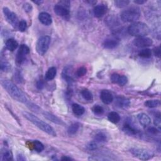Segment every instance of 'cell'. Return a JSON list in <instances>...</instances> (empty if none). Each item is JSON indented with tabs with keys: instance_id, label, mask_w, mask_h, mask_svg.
I'll use <instances>...</instances> for the list:
<instances>
[{
	"instance_id": "cell-20",
	"label": "cell",
	"mask_w": 161,
	"mask_h": 161,
	"mask_svg": "<svg viewBox=\"0 0 161 161\" xmlns=\"http://www.w3.org/2000/svg\"><path fill=\"white\" fill-rule=\"evenodd\" d=\"M5 46H6V49H8L10 51L13 52L18 47V43L17 42V40H15L14 39L9 38L6 41Z\"/></svg>"
},
{
	"instance_id": "cell-26",
	"label": "cell",
	"mask_w": 161,
	"mask_h": 161,
	"mask_svg": "<svg viewBox=\"0 0 161 161\" xmlns=\"http://www.w3.org/2000/svg\"><path fill=\"white\" fill-rule=\"evenodd\" d=\"M80 128V123H75L72 124L68 128L67 132L70 135L76 134Z\"/></svg>"
},
{
	"instance_id": "cell-4",
	"label": "cell",
	"mask_w": 161,
	"mask_h": 161,
	"mask_svg": "<svg viewBox=\"0 0 161 161\" xmlns=\"http://www.w3.org/2000/svg\"><path fill=\"white\" fill-rule=\"evenodd\" d=\"M140 17V11L137 7L129 8L123 10L121 14L120 17L125 22H134L139 19Z\"/></svg>"
},
{
	"instance_id": "cell-42",
	"label": "cell",
	"mask_w": 161,
	"mask_h": 161,
	"mask_svg": "<svg viewBox=\"0 0 161 161\" xmlns=\"http://www.w3.org/2000/svg\"><path fill=\"white\" fill-rule=\"evenodd\" d=\"M17 160H26V158L23 155L20 154L17 156Z\"/></svg>"
},
{
	"instance_id": "cell-29",
	"label": "cell",
	"mask_w": 161,
	"mask_h": 161,
	"mask_svg": "<svg viewBox=\"0 0 161 161\" xmlns=\"http://www.w3.org/2000/svg\"><path fill=\"white\" fill-rule=\"evenodd\" d=\"M33 147L35 151H36L38 152H40L43 151L44 149V146L39 141L35 140L33 142Z\"/></svg>"
},
{
	"instance_id": "cell-5",
	"label": "cell",
	"mask_w": 161,
	"mask_h": 161,
	"mask_svg": "<svg viewBox=\"0 0 161 161\" xmlns=\"http://www.w3.org/2000/svg\"><path fill=\"white\" fill-rule=\"evenodd\" d=\"M69 5V2H60L55 5L54 8V11L58 17H61L65 20H69L70 18Z\"/></svg>"
},
{
	"instance_id": "cell-30",
	"label": "cell",
	"mask_w": 161,
	"mask_h": 161,
	"mask_svg": "<svg viewBox=\"0 0 161 161\" xmlns=\"http://www.w3.org/2000/svg\"><path fill=\"white\" fill-rule=\"evenodd\" d=\"M129 3L130 2L128 1V0H117V1L115 2V6L120 8H122L127 6V5H128Z\"/></svg>"
},
{
	"instance_id": "cell-41",
	"label": "cell",
	"mask_w": 161,
	"mask_h": 161,
	"mask_svg": "<svg viewBox=\"0 0 161 161\" xmlns=\"http://www.w3.org/2000/svg\"><path fill=\"white\" fill-rule=\"evenodd\" d=\"M154 54L155 56H157L159 57H160V47H157L156 48L154 49Z\"/></svg>"
},
{
	"instance_id": "cell-31",
	"label": "cell",
	"mask_w": 161,
	"mask_h": 161,
	"mask_svg": "<svg viewBox=\"0 0 161 161\" xmlns=\"http://www.w3.org/2000/svg\"><path fill=\"white\" fill-rule=\"evenodd\" d=\"M13 154L10 151L5 150L2 154V160H12Z\"/></svg>"
},
{
	"instance_id": "cell-16",
	"label": "cell",
	"mask_w": 161,
	"mask_h": 161,
	"mask_svg": "<svg viewBox=\"0 0 161 161\" xmlns=\"http://www.w3.org/2000/svg\"><path fill=\"white\" fill-rule=\"evenodd\" d=\"M137 119L140 124L144 127H148L151 123V120L150 117L147 115H146L143 113H139L137 115Z\"/></svg>"
},
{
	"instance_id": "cell-24",
	"label": "cell",
	"mask_w": 161,
	"mask_h": 161,
	"mask_svg": "<svg viewBox=\"0 0 161 161\" xmlns=\"http://www.w3.org/2000/svg\"><path fill=\"white\" fill-rule=\"evenodd\" d=\"M107 140V135H106L105 133L103 132V131H99V132L97 133L95 137V141L98 143L105 142Z\"/></svg>"
},
{
	"instance_id": "cell-32",
	"label": "cell",
	"mask_w": 161,
	"mask_h": 161,
	"mask_svg": "<svg viewBox=\"0 0 161 161\" xmlns=\"http://www.w3.org/2000/svg\"><path fill=\"white\" fill-rule=\"evenodd\" d=\"M93 113L96 115H102L103 113H104V109L103 108L99 106V105H95L93 107V109H92Z\"/></svg>"
},
{
	"instance_id": "cell-27",
	"label": "cell",
	"mask_w": 161,
	"mask_h": 161,
	"mask_svg": "<svg viewBox=\"0 0 161 161\" xmlns=\"http://www.w3.org/2000/svg\"><path fill=\"white\" fill-rule=\"evenodd\" d=\"M81 95L83 97V98L87 101H92L93 99V96L91 92L87 89L82 90Z\"/></svg>"
},
{
	"instance_id": "cell-18",
	"label": "cell",
	"mask_w": 161,
	"mask_h": 161,
	"mask_svg": "<svg viewBox=\"0 0 161 161\" xmlns=\"http://www.w3.org/2000/svg\"><path fill=\"white\" fill-rule=\"evenodd\" d=\"M130 100L123 97H118L116 99L115 105L121 108H127L130 105Z\"/></svg>"
},
{
	"instance_id": "cell-40",
	"label": "cell",
	"mask_w": 161,
	"mask_h": 161,
	"mask_svg": "<svg viewBox=\"0 0 161 161\" xmlns=\"http://www.w3.org/2000/svg\"><path fill=\"white\" fill-rule=\"evenodd\" d=\"M43 87H44V83L42 80L38 81L37 83V87L38 90H42Z\"/></svg>"
},
{
	"instance_id": "cell-43",
	"label": "cell",
	"mask_w": 161,
	"mask_h": 161,
	"mask_svg": "<svg viewBox=\"0 0 161 161\" xmlns=\"http://www.w3.org/2000/svg\"><path fill=\"white\" fill-rule=\"evenodd\" d=\"M145 2H146V1H144V0H136V1H134V3H135L136 4H139V5L143 4Z\"/></svg>"
},
{
	"instance_id": "cell-35",
	"label": "cell",
	"mask_w": 161,
	"mask_h": 161,
	"mask_svg": "<svg viewBox=\"0 0 161 161\" xmlns=\"http://www.w3.org/2000/svg\"><path fill=\"white\" fill-rule=\"evenodd\" d=\"M18 28L19 29V30L22 32H23L25 31H26V28H27V25H26V22L25 20H22L19 22Z\"/></svg>"
},
{
	"instance_id": "cell-9",
	"label": "cell",
	"mask_w": 161,
	"mask_h": 161,
	"mask_svg": "<svg viewBox=\"0 0 161 161\" xmlns=\"http://www.w3.org/2000/svg\"><path fill=\"white\" fill-rule=\"evenodd\" d=\"M30 53V49L25 44L20 46L17 56V62L19 64H22L26 59V55Z\"/></svg>"
},
{
	"instance_id": "cell-3",
	"label": "cell",
	"mask_w": 161,
	"mask_h": 161,
	"mask_svg": "<svg viewBox=\"0 0 161 161\" xmlns=\"http://www.w3.org/2000/svg\"><path fill=\"white\" fill-rule=\"evenodd\" d=\"M128 32L131 36L142 37L147 35L149 34L150 28L145 23L137 22L131 24L128 26Z\"/></svg>"
},
{
	"instance_id": "cell-2",
	"label": "cell",
	"mask_w": 161,
	"mask_h": 161,
	"mask_svg": "<svg viewBox=\"0 0 161 161\" xmlns=\"http://www.w3.org/2000/svg\"><path fill=\"white\" fill-rule=\"evenodd\" d=\"M22 113L25 118H26L28 120L32 122L34 125H35L38 128L42 130L43 131H44V132L47 133L48 135L50 136H56V133L55 130L51 126H50V125L40 120L37 116H36L31 113H29L27 111H23Z\"/></svg>"
},
{
	"instance_id": "cell-45",
	"label": "cell",
	"mask_w": 161,
	"mask_h": 161,
	"mask_svg": "<svg viewBox=\"0 0 161 161\" xmlns=\"http://www.w3.org/2000/svg\"><path fill=\"white\" fill-rule=\"evenodd\" d=\"M34 3H36V4H37V5H40L42 3H43V2L42 1H34L33 2Z\"/></svg>"
},
{
	"instance_id": "cell-23",
	"label": "cell",
	"mask_w": 161,
	"mask_h": 161,
	"mask_svg": "<svg viewBox=\"0 0 161 161\" xmlns=\"http://www.w3.org/2000/svg\"><path fill=\"white\" fill-rule=\"evenodd\" d=\"M57 74V69L55 67H52L47 71L45 78L47 81L53 80Z\"/></svg>"
},
{
	"instance_id": "cell-11",
	"label": "cell",
	"mask_w": 161,
	"mask_h": 161,
	"mask_svg": "<svg viewBox=\"0 0 161 161\" xmlns=\"http://www.w3.org/2000/svg\"><path fill=\"white\" fill-rule=\"evenodd\" d=\"M123 131L125 133L130 135H134L139 133V130L131 122H127L123 126Z\"/></svg>"
},
{
	"instance_id": "cell-33",
	"label": "cell",
	"mask_w": 161,
	"mask_h": 161,
	"mask_svg": "<svg viewBox=\"0 0 161 161\" xmlns=\"http://www.w3.org/2000/svg\"><path fill=\"white\" fill-rule=\"evenodd\" d=\"M11 69V65L8 63V62L3 60L1 62V69L4 72H8Z\"/></svg>"
},
{
	"instance_id": "cell-13",
	"label": "cell",
	"mask_w": 161,
	"mask_h": 161,
	"mask_svg": "<svg viewBox=\"0 0 161 161\" xmlns=\"http://www.w3.org/2000/svg\"><path fill=\"white\" fill-rule=\"evenodd\" d=\"M111 80L113 83H116L121 86L125 85L128 82V79L125 76H120L118 74H113L111 76Z\"/></svg>"
},
{
	"instance_id": "cell-17",
	"label": "cell",
	"mask_w": 161,
	"mask_h": 161,
	"mask_svg": "<svg viewBox=\"0 0 161 161\" xmlns=\"http://www.w3.org/2000/svg\"><path fill=\"white\" fill-rule=\"evenodd\" d=\"M43 116H44L45 118H46L47 120L51 121L52 122L54 123H56V124H58V125H64V123L60 119H58V117H57L56 116L49 113V112H47V111H43Z\"/></svg>"
},
{
	"instance_id": "cell-25",
	"label": "cell",
	"mask_w": 161,
	"mask_h": 161,
	"mask_svg": "<svg viewBox=\"0 0 161 161\" xmlns=\"http://www.w3.org/2000/svg\"><path fill=\"white\" fill-rule=\"evenodd\" d=\"M146 107H148L150 108H154L159 107L160 105V102L158 99H152V100H147L144 103Z\"/></svg>"
},
{
	"instance_id": "cell-10",
	"label": "cell",
	"mask_w": 161,
	"mask_h": 161,
	"mask_svg": "<svg viewBox=\"0 0 161 161\" xmlns=\"http://www.w3.org/2000/svg\"><path fill=\"white\" fill-rule=\"evenodd\" d=\"M134 44L137 47H147L153 44V41L149 37H137L134 40Z\"/></svg>"
},
{
	"instance_id": "cell-37",
	"label": "cell",
	"mask_w": 161,
	"mask_h": 161,
	"mask_svg": "<svg viewBox=\"0 0 161 161\" xmlns=\"http://www.w3.org/2000/svg\"><path fill=\"white\" fill-rule=\"evenodd\" d=\"M160 116V113L158 115H156V118L154 119V123L155 126H156L159 128V130H160L161 126V120Z\"/></svg>"
},
{
	"instance_id": "cell-15",
	"label": "cell",
	"mask_w": 161,
	"mask_h": 161,
	"mask_svg": "<svg viewBox=\"0 0 161 161\" xmlns=\"http://www.w3.org/2000/svg\"><path fill=\"white\" fill-rule=\"evenodd\" d=\"M38 19L40 22L44 25H50L52 22V18L50 14L47 12H42L39 14Z\"/></svg>"
},
{
	"instance_id": "cell-6",
	"label": "cell",
	"mask_w": 161,
	"mask_h": 161,
	"mask_svg": "<svg viewBox=\"0 0 161 161\" xmlns=\"http://www.w3.org/2000/svg\"><path fill=\"white\" fill-rule=\"evenodd\" d=\"M51 41V38L48 35L42 36L37 41L36 50L40 55H43L48 50Z\"/></svg>"
},
{
	"instance_id": "cell-34",
	"label": "cell",
	"mask_w": 161,
	"mask_h": 161,
	"mask_svg": "<svg viewBox=\"0 0 161 161\" xmlns=\"http://www.w3.org/2000/svg\"><path fill=\"white\" fill-rule=\"evenodd\" d=\"M87 72V69L85 67H81L76 70V75L78 77L84 76Z\"/></svg>"
},
{
	"instance_id": "cell-36",
	"label": "cell",
	"mask_w": 161,
	"mask_h": 161,
	"mask_svg": "<svg viewBox=\"0 0 161 161\" xmlns=\"http://www.w3.org/2000/svg\"><path fill=\"white\" fill-rule=\"evenodd\" d=\"M87 147L90 151H95L98 148V143L94 140V142L89 143L87 146Z\"/></svg>"
},
{
	"instance_id": "cell-14",
	"label": "cell",
	"mask_w": 161,
	"mask_h": 161,
	"mask_svg": "<svg viewBox=\"0 0 161 161\" xmlns=\"http://www.w3.org/2000/svg\"><path fill=\"white\" fill-rule=\"evenodd\" d=\"M107 10H108L107 6L104 4H100L96 6L93 10L95 16L97 18H100L101 17H103L107 13Z\"/></svg>"
},
{
	"instance_id": "cell-28",
	"label": "cell",
	"mask_w": 161,
	"mask_h": 161,
	"mask_svg": "<svg viewBox=\"0 0 161 161\" xmlns=\"http://www.w3.org/2000/svg\"><path fill=\"white\" fill-rule=\"evenodd\" d=\"M139 55L142 58H148L152 56V51L149 49H145L142 50L139 52Z\"/></svg>"
},
{
	"instance_id": "cell-44",
	"label": "cell",
	"mask_w": 161,
	"mask_h": 161,
	"mask_svg": "<svg viewBox=\"0 0 161 161\" xmlns=\"http://www.w3.org/2000/svg\"><path fill=\"white\" fill-rule=\"evenodd\" d=\"M62 160H72L71 158L69 157H67V156H64L62 159H61Z\"/></svg>"
},
{
	"instance_id": "cell-8",
	"label": "cell",
	"mask_w": 161,
	"mask_h": 161,
	"mask_svg": "<svg viewBox=\"0 0 161 161\" xmlns=\"http://www.w3.org/2000/svg\"><path fill=\"white\" fill-rule=\"evenodd\" d=\"M3 13L5 14V17L6 18L7 22L11 24L14 28H17L18 26L19 22L18 18L17 16V14L11 11L8 8L4 7L3 9Z\"/></svg>"
},
{
	"instance_id": "cell-12",
	"label": "cell",
	"mask_w": 161,
	"mask_h": 161,
	"mask_svg": "<svg viewBox=\"0 0 161 161\" xmlns=\"http://www.w3.org/2000/svg\"><path fill=\"white\" fill-rule=\"evenodd\" d=\"M100 98L101 101H103L106 105H109L112 103L113 101V95L108 90H103L101 91L100 94Z\"/></svg>"
},
{
	"instance_id": "cell-39",
	"label": "cell",
	"mask_w": 161,
	"mask_h": 161,
	"mask_svg": "<svg viewBox=\"0 0 161 161\" xmlns=\"http://www.w3.org/2000/svg\"><path fill=\"white\" fill-rule=\"evenodd\" d=\"M23 9L26 12H30L32 10V6L31 5L26 3L23 5Z\"/></svg>"
},
{
	"instance_id": "cell-22",
	"label": "cell",
	"mask_w": 161,
	"mask_h": 161,
	"mask_svg": "<svg viewBox=\"0 0 161 161\" xmlns=\"http://www.w3.org/2000/svg\"><path fill=\"white\" fill-rule=\"evenodd\" d=\"M108 119L111 123L116 124V123H118L120 121V116L118 113L112 111L108 114Z\"/></svg>"
},
{
	"instance_id": "cell-38",
	"label": "cell",
	"mask_w": 161,
	"mask_h": 161,
	"mask_svg": "<svg viewBox=\"0 0 161 161\" xmlns=\"http://www.w3.org/2000/svg\"><path fill=\"white\" fill-rule=\"evenodd\" d=\"M159 130H158V129L156 128L151 127V128H148L147 131H148V132H149L150 134H151V135H157V134L159 133Z\"/></svg>"
},
{
	"instance_id": "cell-7",
	"label": "cell",
	"mask_w": 161,
	"mask_h": 161,
	"mask_svg": "<svg viewBox=\"0 0 161 161\" xmlns=\"http://www.w3.org/2000/svg\"><path fill=\"white\" fill-rule=\"evenodd\" d=\"M131 154L142 160H148L154 156V154L148 150L142 148H132L130 150Z\"/></svg>"
},
{
	"instance_id": "cell-21",
	"label": "cell",
	"mask_w": 161,
	"mask_h": 161,
	"mask_svg": "<svg viewBox=\"0 0 161 161\" xmlns=\"http://www.w3.org/2000/svg\"><path fill=\"white\" fill-rule=\"evenodd\" d=\"M72 110L73 113H74L77 116H81V115H83L85 112L84 108L77 103L72 104Z\"/></svg>"
},
{
	"instance_id": "cell-1",
	"label": "cell",
	"mask_w": 161,
	"mask_h": 161,
	"mask_svg": "<svg viewBox=\"0 0 161 161\" xmlns=\"http://www.w3.org/2000/svg\"><path fill=\"white\" fill-rule=\"evenodd\" d=\"M2 85L10 96L14 99L26 105L29 109L34 111L38 112L40 110V108L37 105L29 101L24 93L11 81L9 80H3L2 81Z\"/></svg>"
},
{
	"instance_id": "cell-19",
	"label": "cell",
	"mask_w": 161,
	"mask_h": 161,
	"mask_svg": "<svg viewBox=\"0 0 161 161\" xmlns=\"http://www.w3.org/2000/svg\"><path fill=\"white\" fill-rule=\"evenodd\" d=\"M119 40L117 39H107L103 43V47L107 49H113L119 45Z\"/></svg>"
}]
</instances>
